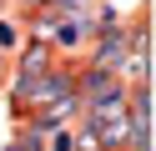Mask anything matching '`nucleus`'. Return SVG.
Returning a JSON list of instances; mask_svg holds the SVG:
<instances>
[{
	"label": "nucleus",
	"mask_w": 156,
	"mask_h": 151,
	"mask_svg": "<svg viewBox=\"0 0 156 151\" xmlns=\"http://www.w3.org/2000/svg\"><path fill=\"white\" fill-rule=\"evenodd\" d=\"M0 50H20V30L10 20H0Z\"/></svg>",
	"instance_id": "obj_1"
},
{
	"label": "nucleus",
	"mask_w": 156,
	"mask_h": 151,
	"mask_svg": "<svg viewBox=\"0 0 156 151\" xmlns=\"http://www.w3.org/2000/svg\"><path fill=\"white\" fill-rule=\"evenodd\" d=\"M55 40H61V45H81V25H61Z\"/></svg>",
	"instance_id": "obj_2"
},
{
	"label": "nucleus",
	"mask_w": 156,
	"mask_h": 151,
	"mask_svg": "<svg viewBox=\"0 0 156 151\" xmlns=\"http://www.w3.org/2000/svg\"><path fill=\"white\" fill-rule=\"evenodd\" d=\"M51 151H76V136H71V131H55V136H51Z\"/></svg>",
	"instance_id": "obj_3"
}]
</instances>
